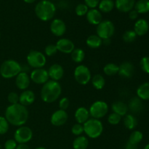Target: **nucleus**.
Returning a JSON list of instances; mask_svg holds the SVG:
<instances>
[{"label":"nucleus","mask_w":149,"mask_h":149,"mask_svg":"<svg viewBox=\"0 0 149 149\" xmlns=\"http://www.w3.org/2000/svg\"><path fill=\"white\" fill-rule=\"evenodd\" d=\"M29 116L27 108L19 103L7 106L4 113V117L9 124L17 127L23 126L27 122Z\"/></svg>","instance_id":"1"},{"label":"nucleus","mask_w":149,"mask_h":149,"mask_svg":"<svg viewBox=\"0 0 149 149\" xmlns=\"http://www.w3.org/2000/svg\"><path fill=\"white\" fill-rule=\"evenodd\" d=\"M62 87L58 81L49 79L43 84L41 90V98L45 103H51L56 101L61 95Z\"/></svg>","instance_id":"2"},{"label":"nucleus","mask_w":149,"mask_h":149,"mask_svg":"<svg viewBox=\"0 0 149 149\" xmlns=\"http://www.w3.org/2000/svg\"><path fill=\"white\" fill-rule=\"evenodd\" d=\"M56 13V7L49 0H42L35 7V14L42 21L52 20Z\"/></svg>","instance_id":"3"},{"label":"nucleus","mask_w":149,"mask_h":149,"mask_svg":"<svg viewBox=\"0 0 149 149\" xmlns=\"http://www.w3.org/2000/svg\"><path fill=\"white\" fill-rule=\"evenodd\" d=\"M22 71V65L13 59L6 60L0 66V75L4 79L16 77Z\"/></svg>","instance_id":"4"},{"label":"nucleus","mask_w":149,"mask_h":149,"mask_svg":"<svg viewBox=\"0 0 149 149\" xmlns=\"http://www.w3.org/2000/svg\"><path fill=\"white\" fill-rule=\"evenodd\" d=\"M84 132L88 138L96 139L102 135L103 132V125L100 119L91 118L89 119L84 124Z\"/></svg>","instance_id":"5"},{"label":"nucleus","mask_w":149,"mask_h":149,"mask_svg":"<svg viewBox=\"0 0 149 149\" xmlns=\"http://www.w3.org/2000/svg\"><path fill=\"white\" fill-rule=\"evenodd\" d=\"M27 64L33 69L44 68L47 63L46 55L38 50H31L26 57Z\"/></svg>","instance_id":"6"},{"label":"nucleus","mask_w":149,"mask_h":149,"mask_svg":"<svg viewBox=\"0 0 149 149\" xmlns=\"http://www.w3.org/2000/svg\"><path fill=\"white\" fill-rule=\"evenodd\" d=\"M115 33V26L109 20H103L96 28V34L103 40L109 39Z\"/></svg>","instance_id":"7"},{"label":"nucleus","mask_w":149,"mask_h":149,"mask_svg":"<svg viewBox=\"0 0 149 149\" xmlns=\"http://www.w3.org/2000/svg\"><path fill=\"white\" fill-rule=\"evenodd\" d=\"M109 105L103 100H96L89 109L90 115L92 118L100 119L106 116L109 112Z\"/></svg>","instance_id":"8"},{"label":"nucleus","mask_w":149,"mask_h":149,"mask_svg":"<svg viewBox=\"0 0 149 149\" xmlns=\"http://www.w3.org/2000/svg\"><path fill=\"white\" fill-rule=\"evenodd\" d=\"M74 77L77 83L81 85H86L91 81V71L85 65L79 64L74 69Z\"/></svg>","instance_id":"9"},{"label":"nucleus","mask_w":149,"mask_h":149,"mask_svg":"<svg viewBox=\"0 0 149 149\" xmlns=\"http://www.w3.org/2000/svg\"><path fill=\"white\" fill-rule=\"evenodd\" d=\"M33 138V131L27 126L19 127L14 133V140L17 144L27 143Z\"/></svg>","instance_id":"10"},{"label":"nucleus","mask_w":149,"mask_h":149,"mask_svg":"<svg viewBox=\"0 0 149 149\" xmlns=\"http://www.w3.org/2000/svg\"><path fill=\"white\" fill-rule=\"evenodd\" d=\"M29 76L31 81L37 84H44L49 80L47 70L44 68L33 69Z\"/></svg>","instance_id":"11"},{"label":"nucleus","mask_w":149,"mask_h":149,"mask_svg":"<svg viewBox=\"0 0 149 149\" xmlns=\"http://www.w3.org/2000/svg\"><path fill=\"white\" fill-rule=\"evenodd\" d=\"M68 119V115L66 111L58 109L51 115L50 122L53 126L61 127L66 123Z\"/></svg>","instance_id":"12"},{"label":"nucleus","mask_w":149,"mask_h":149,"mask_svg":"<svg viewBox=\"0 0 149 149\" xmlns=\"http://www.w3.org/2000/svg\"><path fill=\"white\" fill-rule=\"evenodd\" d=\"M50 31L54 36L61 37L66 31V25L65 22L59 18L54 19L50 23Z\"/></svg>","instance_id":"13"},{"label":"nucleus","mask_w":149,"mask_h":149,"mask_svg":"<svg viewBox=\"0 0 149 149\" xmlns=\"http://www.w3.org/2000/svg\"><path fill=\"white\" fill-rule=\"evenodd\" d=\"M58 51L64 54H71L75 49L74 43L67 38H61L55 44Z\"/></svg>","instance_id":"14"},{"label":"nucleus","mask_w":149,"mask_h":149,"mask_svg":"<svg viewBox=\"0 0 149 149\" xmlns=\"http://www.w3.org/2000/svg\"><path fill=\"white\" fill-rule=\"evenodd\" d=\"M135 73V66L129 61H125L119 65V74L121 77L125 79H130L133 77Z\"/></svg>","instance_id":"15"},{"label":"nucleus","mask_w":149,"mask_h":149,"mask_svg":"<svg viewBox=\"0 0 149 149\" xmlns=\"http://www.w3.org/2000/svg\"><path fill=\"white\" fill-rule=\"evenodd\" d=\"M31 84L30 76L26 71H21L15 77V84L17 88L20 90H28Z\"/></svg>","instance_id":"16"},{"label":"nucleus","mask_w":149,"mask_h":149,"mask_svg":"<svg viewBox=\"0 0 149 149\" xmlns=\"http://www.w3.org/2000/svg\"><path fill=\"white\" fill-rule=\"evenodd\" d=\"M49 79L58 81L63 78L64 75L63 67L58 63H54L47 70Z\"/></svg>","instance_id":"17"},{"label":"nucleus","mask_w":149,"mask_h":149,"mask_svg":"<svg viewBox=\"0 0 149 149\" xmlns=\"http://www.w3.org/2000/svg\"><path fill=\"white\" fill-rule=\"evenodd\" d=\"M35 99H36V96L32 90H23L19 95V103L26 107V106L33 104L35 101Z\"/></svg>","instance_id":"18"},{"label":"nucleus","mask_w":149,"mask_h":149,"mask_svg":"<svg viewBox=\"0 0 149 149\" xmlns=\"http://www.w3.org/2000/svg\"><path fill=\"white\" fill-rule=\"evenodd\" d=\"M86 18L90 24L97 26L103 20V15L101 12L97 9H90L86 15Z\"/></svg>","instance_id":"19"},{"label":"nucleus","mask_w":149,"mask_h":149,"mask_svg":"<svg viewBox=\"0 0 149 149\" xmlns=\"http://www.w3.org/2000/svg\"><path fill=\"white\" fill-rule=\"evenodd\" d=\"M115 7L122 13H129L135 7V0H115Z\"/></svg>","instance_id":"20"},{"label":"nucleus","mask_w":149,"mask_h":149,"mask_svg":"<svg viewBox=\"0 0 149 149\" xmlns=\"http://www.w3.org/2000/svg\"><path fill=\"white\" fill-rule=\"evenodd\" d=\"M149 30V24L145 19H139L135 22L134 25V31L138 36H143L148 33Z\"/></svg>","instance_id":"21"},{"label":"nucleus","mask_w":149,"mask_h":149,"mask_svg":"<svg viewBox=\"0 0 149 149\" xmlns=\"http://www.w3.org/2000/svg\"><path fill=\"white\" fill-rule=\"evenodd\" d=\"M90 112H89V109L84 107V106L79 107L76 110L75 113H74L75 120L77 121V123L81 124V125H83V124L85 123L90 119Z\"/></svg>","instance_id":"22"},{"label":"nucleus","mask_w":149,"mask_h":149,"mask_svg":"<svg viewBox=\"0 0 149 149\" xmlns=\"http://www.w3.org/2000/svg\"><path fill=\"white\" fill-rule=\"evenodd\" d=\"M111 109L113 113H116L120 116H125L127 114L128 112V106L123 101L117 100V101L113 102L111 104Z\"/></svg>","instance_id":"23"},{"label":"nucleus","mask_w":149,"mask_h":149,"mask_svg":"<svg viewBox=\"0 0 149 149\" xmlns=\"http://www.w3.org/2000/svg\"><path fill=\"white\" fill-rule=\"evenodd\" d=\"M128 106V109L134 113H140L143 109V105L141 99L138 97H134L130 99Z\"/></svg>","instance_id":"24"},{"label":"nucleus","mask_w":149,"mask_h":149,"mask_svg":"<svg viewBox=\"0 0 149 149\" xmlns=\"http://www.w3.org/2000/svg\"><path fill=\"white\" fill-rule=\"evenodd\" d=\"M87 47L91 49H97L103 45V39L99 37L97 34L90 35L86 40Z\"/></svg>","instance_id":"25"},{"label":"nucleus","mask_w":149,"mask_h":149,"mask_svg":"<svg viewBox=\"0 0 149 149\" xmlns=\"http://www.w3.org/2000/svg\"><path fill=\"white\" fill-rule=\"evenodd\" d=\"M137 97L142 100H149V82L141 84L137 89Z\"/></svg>","instance_id":"26"},{"label":"nucleus","mask_w":149,"mask_h":149,"mask_svg":"<svg viewBox=\"0 0 149 149\" xmlns=\"http://www.w3.org/2000/svg\"><path fill=\"white\" fill-rule=\"evenodd\" d=\"M89 146V141L87 137L80 135L77 136L73 141L74 149H87Z\"/></svg>","instance_id":"27"},{"label":"nucleus","mask_w":149,"mask_h":149,"mask_svg":"<svg viewBox=\"0 0 149 149\" xmlns=\"http://www.w3.org/2000/svg\"><path fill=\"white\" fill-rule=\"evenodd\" d=\"M115 7L113 0H100L98 4V9L101 13H108L111 12Z\"/></svg>","instance_id":"28"},{"label":"nucleus","mask_w":149,"mask_h":149,"mask_svg":"<svg viewBox=\"0 0 149 149\" xmlns=\"http://www.w3.org/2000/svg\"><path fill=\"white\" fill-rule=\"evenodd\" d=\"M124 125L129 130H133L138 125V119L134 115L126 114L124 116Z\"/></svg>","instance_id":"29"},{"label":"nucleus","mask_w":149,"mask_h":149,"mask_svg":"<svg viewBox=\"0 0 149 149\" xmlns=\"http://www.w3.org/2000/svg\"><path fill=\"white\" fill-rule=\"evenodd\" d=\"M92 84L95 90H101L106 85V80L101 74H95L91 79Z\"/></svg>","instance_id":"30"},{"label":"nucleus","mask_w":149,"mask_h":149,"mask_svg":"<svg viewBox=\"0 0 149 149\" xmlns=\"http://www.w3.org/2000/svg\"><path fill=\"white\" fill-rule=\"evenodd\" d=\"M71 60L76 63H81L85 58V52L81 48H75L71 53Z\"/></svg>","instance_id":"31"},{"label":"nucleus","mask_w":149,"mask_h":149,"mask_svg":"<svg viewBox=\"0 0 149 149\" xmlns=\"http://www.w3.org/2000/svg\"><path fill=\"white\" fill-rule=\"evenodd\" d=\"M135 10L138 14H145L149 12V0H138L135 2Z\"/></svg>","instance_id":"32"},{"label":"nucleus","mask_w":149,"mask_h":149,"mask_svg":"<svg viewBox=\"0 0 149 149\" xmlns=\"http://www.w3.org/2000/svg\"><path fill=\"white\" fill-rule=\"evenodd\" d=\"M103 71L105 75L109 76V77H113L119 73V65L113 63H109L104 65Z\"/></svg>","instance_id":"33"},{"label":"nucleus","mask_w":149,"mask_h":149,"mask_svg":"<svg viewBox=\"0 0 149 149\" xmlns=\"http://www.w3.org/2000/svg\"><path fill=\"white\" fill-rule=\"evenodd\" d=\"M143 135L142 132L139 130H135L130 135L128 142L135 144V145H138L143 141Z\"/></svg>","instance_id":"34"},{"label":"nucleus","mask_w":149,"mask_h":149,"mask_svg":"<svg viewBox=\"0 0 149 149\" xmlns=\"http://www.w3.org/2000/svg\"><path fill=\"white\" fill-rule=\"evenodd\" d=\"M137 36H138L133 30H127L122 35V39L126 43H132L135 42Z\"/></svg>","instance_id":"35"},{"label":"nucleus","mask_w":149,"mask_h":149,"mask_svg":"<svg viewBox=\"0 0 149 149\" xmlns=\"http://www.w3.org/2000/svg\"><path fill=\"white\" fill-rule=\"evenodd\" d=\"M10 124L4 116H0V135H4L9 130Z\"/></svg>","instance_id":"36"},{"label":"nucleus","mask_w":149,"mask_h":149,"mask_svg":"<svg viewBox=\"0 0 149 149\" xmlns=\"http://www.w3.org/2000/svg\"><path fill=\"white\" fill-rule=\"evenodd\" d=\"M89 8L85 4H79L75 8V13L77 15L82 17L87 15Z\"/></svg>","instance_id":"37"},{"label":"nucleus","mask_w":149,"mask_h":149,"mask_svg":"<svg viewBox=\"0 0 149 149\" xmlns=\"http://www.w3.org/2000/svg\"><path fill=\"white\" fill-rule=\"evenodd\" d=\"M58 49L55 45L50 44V45H47L46 47L45 48V55L47 57H52L55 55L58 52Z\"/></svg>","instance_id":"38"},{"label":"nucleus","mask_w":149,"mask_h":149,"mask_svg":"<svg viewBox=\"0 0 149 149\" xmlns=\"http://www.w3.org/2000/svg\"><path fill=\"white\" fill-rule=\"evenodd\" d=\"M122 116L115 113H111L108 116V122L111 125H117L120 123Z\"/></svg>","instance_id":"39"},{"label":"nucleus","mask_w":149,"mask_h":149,"mask_svg":"<svg viewBox=\"0 0 149 149\" xmlns=\"http://www.w3.org/2000/svg\"><path fill=\"white\" fill-rule=\"evenodd\" d=\"M71 133L76 136H80L83 133H84L83 125L77 123L73 125L72 127H71Z\"/></svg>","instance_id":"40"},{"label":"nucleus","mask_w":149,"mask_h":149,"mask_svg":"<svg viewBox=\"0 0 149 149\" xmlns=\"http://www.w3.org/2000/svg\"><path fill=\"white\" fill-rule=\"evenodd\" d=\"M140 66L143 72L149 74V57L145 56L141 58L140 61Z\"/></svg>","instance_id":"41"},{"label":"nucleus","mask_w":149,"mask_h":149,"mask_svg":"<svg viewBox=\"0 0 149 149\" xmlns=\"http://www.w3.org/2000/svg\"><path fill=\"white\" fill-rule=\"evenodd\" d=\"M7 100L10 105L17 104L19 103V95L15 92H11L7 95Z\"/></svg>","instance_id":"42"},{"label":"nucleus","mask_w":149,"mask_h":149,"mask_svg":"<svg viewBox=\"0 0 149 149\" xmlns=\"http://www.w3.org/2000/svg\"><path fill=\"white\" fill-rule=\"evenodd\" d=\"M70 105V101L68 97H63L59 101V108L61 110L66 111L68 109Z\"/></svg>","instance_id":"43"},{"label":"nucleus","mask_w":149,"mask_h":149,"mask_svg":"<svg viewBox=\"0 0 149 149\" xmlns=\"http://www.w3.org/2000/svg\"><path fill=\"white\" fill-rule=\"evenodd\" d=\"M17 143L14 139H9L4 143V149H16Z\"/></svg>","instance_id":"44"},{"label":"nucleus","mask_w":149,"mask_h":149,"mask_svg":"<svg viewBox=\"0 0 149 149\" xmlns=\"http://www.w3.org/2000/svg\"><path fill=\"white\" fill-rule=\"evenodd\" d=\"M100 0H84V4L90 9H95L98 7Z\"/></svg>","instance_id":"45"},{"label":"nucleus","mask_w":149,"mask_h":149,"mask_svg":"<svg viewBox=\"0 0 149 149\" xmlns=\"http://www.w3.org/2000/svg\"><path fill=\"white\" fill-rule=\"evenodd\" d=\"M138 12L136 11L135 10H132L131 11L129 12V17L130 20H136L137 18L138 17Z\"/></svg>","instance_id":"46"},{"label":"nucleus","mask_w":149,"mask_h":149,"mask_svg":"<svg viewBox=\"0 0 149 149\" xmlns=\"http://www.w3.org/2000/svg\"><path fill=\"white\" fill-rule=\"evenodd\" d=\"M125 149H138V145H135V144L127 142L125 145Z\"/></svg>","instance_id":"47"},{"label":"nucleus","mask_w":149,"mask_h":149,"mask_svg":"<svg viewBox=\"0 0 149 149\" xmlns=\"http://www.w3.org/2000/svg\"><path fill=\"white\" fill-rule=\"evenodd\" d=\"M16 149H31V148H29V146L26 143H22V144H17Z\"/></svg>","instance_id":"48"},{"label":"nucleus","mask_w":149,"mask_h":149,"mask_svg":"<svg viewBox=\"0 0 149 149\" xmlns=\"http://www.w3.org/2000/svg\"><path fill=\"white\" fill-rule=\"evenodd\" d=\"M23 1L26 3H27V4H32V3L34 2L36 0H23Z\"/></svg>","instance_id":"49"},{"label":"nucleus","mask_w":149,"mask_h":149,"mask_svg":"<svg viewBox=\"0 0 149 149\" xmlns=\"http://www.w3.org/2000/svg\"><path fill=\"white\" fill-rule=\"evenodd\" d=\"M143 149H149V143L147 144V145L144 147Z\"/></svg>","instance_id":"50"},{"label":"nucleus","mask_w":149,"mask_h":149,"mask_svg":"<svg viewBox=\"0 0 149 149\" xmlns=\"http://www.w3.org/2000/svg\"><path fill=\"white\" fill-rule=\"evenodd\" d=\"M35 149H46V148H44V147H38V148H36Z\"/></svg>","instance_id":"51"},{"label":"nucleus","mask_w":149,"mask_h":149,"mask_svg":"<svg viewBox=\"0 0 149 149\" xmlns=\"http://www.w3.org/2000/svg\"><path fill=\"white\" fill-rule=\"evenodd\" d=\"M0 38H1V33H0Z\"/></svg>","instance_id":"52"}]
</instances>
